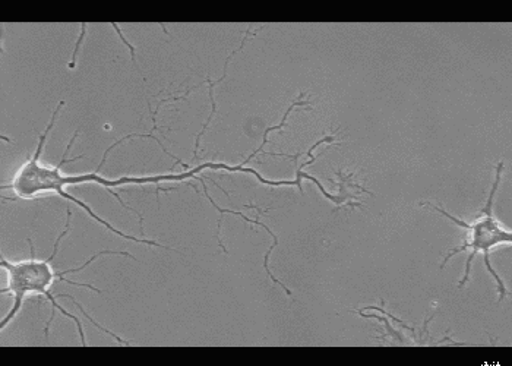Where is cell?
Instances as JSON below:
<instances>
[{
	"mask_svg": "<svg viewBox=\"0 0 512 366\" xmlns=\"http://www.w3.org/2000/svg\"><path fill=\"white\" fill-rule=\"evenodd\" d=\"M71 217L72 211L68 208V213H66L65 230L60 233L58 241H56L55 248H53L52 255H50L47 260H37L36 249H34L33 241L28 239L31 251L30 260L21 261V263H11V261L6 260V258H2V261H0L3 270L8 273V286L3 287V289L0 290V293H2V295H5V293H12L15 298L14 306H12L9 314L6 315V317L3 318L2 323H0V330H5V327L8 326L15 317H17L18 312L21 311L22 304H24V299L27 298L28 295H41L46 296L47 301L52 304V315H50L49 323L46 324V330H44L46 336H49L50 324L55 320L56 311H60L66 318H71V320L75 321L79 334H81L82 346H87V343H85L81 320H78L75 315L69 314L65 308H62V306L58 304L56 296L50 292V287H52L55 280H58V282H65L68 283V285L87 287V289L93 290V292L103 293L100 289H97V287L85 285V283H75L71 282V280H66L65 276L66 274L79 273V271L84 270L88 265L94 263L97 258L103 257V255H123V257L128 258H134V255L123 251H101L94 254L93 257H91L87 263L82 264L81 267L65 271L53 270L52 264L53 261H55L56 255H58L60 242H62V239L68 235L69 229H71Z\"/></svg>",
	"mask_w": 512,
	"mask_h": 366,
	"instance_id": "cell-2",
	"label": "cell"
},
{
	"mask_svg": "<svg viewBox=\"0 0 512 366\" xmlns=\"http://www.w3.org/2000/svg\"><path fill=\"white\" fill-rule=\"evenodd\" d=\"M65 106V102H60L58 107H56L55 112H53L52 119H50L49 125H47L46 131L40 135L39 145H37L36 153H34L33 157L28 159V162L18 170L17 175H15L14 181L9 183V185H3L2 189H12L17 195L18 200H34V198L39 197L41 194H58L59 197L65 198V200L71 201V203H75L82 208V210L87 211L88 216L93 217L97 223H100L101 226L107 227L110 232L115 233V235L120 236V238L128 239V241L137 242V244H144L148 246H156V248L166 249L167 246H163L158 244L156 241H150V239L145 238H135V236L125 235V233L120 232V230L116 229L115 226H112L106 220L101 219L100 216H97L94 213L93 208L90 205L82 203L78 198L72 197L71 194L65 191L66 185H77V183H87L94 182L100 183L103 185L107 191H110L112 188H116V186L122 185H147V183H156L157 188V197L160 194L161 182H169V181H186V179H198V173L202 172L205 169H226L229 172H232V167L227 166L224 163H205L201 164V166L195 167V169L186 170V172L180 173V175H160V176H141V178H137V176H123V178L119 179H106L101 178L99 173H87V175H79V176H65L60 173V169H62L63 164L68 162L69 151H71L72 145H74L75 140L78 138V131L75 132L72 140L69 141L68 147H66L65 153H63L62 160L58 166H49V164H43L40 162L41 153H43L44 144H46L47 135L52 131L53 126H55L56 119H58L60 109Z\"/></svg>",
	"mask_w": 512,
	"mask_h": 366,
	"instance_id": "cell-1",
	"label": "cell"
},
{
	"mask_svg": "<svg viewBox=\"0 0 512 366\" xmlns=\"http://www.w3.org/2000/svg\"><path fill=\"white\" fill-rule=\"evenodd\" d=\"M112 27L115 28L116 33L119 34L120 40H122L123 43H125V46L128 47L129 50H131L132 61H134V63H137V59H135V47L132 46V44L125 39V36H123L122 30H120L118 24H115V22H113Z\"/></svg>",
	"mask_w": 512,
	"mask_h": 366,
	"instance_id": "cell-5",
	"label": "cell"
},
{
	"mask_svg": "<svg viewBox=\"0 0 512 366\" xmlns=\"http://www.w3.org/2000/svg\"><path fill=\"white\" fill-rule=\"evenodd\" d=\"M85 31H87V24H81V36H79L77 44H75L74 55H72L71 62H69V69H74L77 66L79 46H81L82 40H84Z\"/></svg>",
	"mask_w": 512,
	"mask_h": 366,
	"instance_id": "cell-4",
	"label": "cell"
},
{
	"mask_svg": "<svg viewBox=\"0 0 512 366\" xmlns=\"http://www.w3.org/2000/svg\"><path fill=\"white\" fill-rule=\"evenodd\" d=\"M502 172H504V163L501 162L498 163V167H496L495 182H493L488 201L483 205L479 217H477V219L472 223H467L464 222V220L451 216V214L448 213V211H445L444 208L436 207V205L429 203H420L422 207H429L431 210L438 211V213H441L442 216L450 219L451 222H454L457 226L463 227L467 232H470V238L466 239L463 245L458 246V248H453L448 252L447 257L442 261V270H444L445 265H447L448 261H450L455 254H460V252L470 249L472 252H470L469 258H467L466 271H464L463 279L458 283V286L464 287L467 285V282H469L470 271H472L474 258H476L477 254H483V263L486 265V270L492 274L493 279H495L496 286H498L499 304L507 298L508 290L507 287H505L504 282H502L501 277H499L498 273L493 270L491 264V251L493 248H496V246L511 245L512 242L510 230H505L504 227H502V224L496 220L495 214H493V203H495L496 191H498L499 183H501Z\"/></svg>",
	"mask_w": 512,
	"mask_h": 366,
	"instance_id": "cell-3",
	"label": "cell"
}]
</instances>
